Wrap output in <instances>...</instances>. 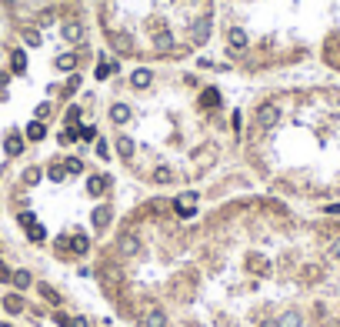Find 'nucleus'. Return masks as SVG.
I'll return each mask as SVG.
<instances>
[{"label": "nucleus", "instance_id": "obj_13", "mask_svg": "<svg viewBox=\"0 0 340 327\" xmlns=\"http://www.w3.org/2000/svg\"><path fill=\"white\" fill-rule=\"evenodd\" d=\"M14 284H17V290H27V287H30V274H27V271H17L14 274Z\"/></svg>", "mask_w": 340, "mask_h": 327}, {"label": "nucleus", "instance_id": "obj_6", "mask_svg": "<svg viewBox=\"0 0 340 327\" xmlns=\"http://www.w3.org/2000/svg\"><path fill=\"white\" fill-rule=\"evenodd\" d=\"M300 324H304V317L297 311H284L277 317V327H300Z\"/></svg>", "mask_w": 340, "mask_h": 327}, {"label": "nucleus", "instance_id": "obj_14", "mask_svg": "<svg viewBox=\"0 0 340 327\" xmlns=\"http://www.w3.org/2000/svg\"><path fill=\"white\" fill-rule=\"evenodd\" d=\"M44 134H47V130H44V124H30V127H27V137H30V140H44Z\"/></svg>", "mask_w": 340, "mask_h": 327}, {"label": "nucleus", "instance_id": "obj_5", "mask_svg": "<svg viewBox=\"0 0 340 327\" xmlns=\"http://www.w3.org/2000/svg\"><path fill=\"white\" fill-rule=\"evenodd\" d=\"M0 304H4V311H7V314H20V311H24V297H20V294H10V297H4Z\"/></svg>", "mask_w": 340, "mask_h": 327}, {"label": "nucleus", "instance_id": "obj_8", "mask_svg": "<svg viewBox=\"0 0 340 327\" xmlns=\"http://www.w3.org/2000/svg\"><path fill=\"white\" fill-rule=\"evenodd\" d=\"M117 74V64L114 60H100V67H97V80H107V77H114Z\"/></svg>", "mask_w": 340, "mask_h": 327}, {"label": "nucleus", "instance_id": "obj_23", "mask_svg": "<svg viewBox=\"0 0 340 327\" xmlns=\"http://www.w3.org/2000/svg\"><path fill=\"white\" fill-rule=\"evenodd\" d=\"M0 327H10V324H0Z\"/></svg>", "mask_w": 340, "mask_h": 327}, {"label": "nucleus", "instance_id": "obj_1", "mask_svg": "<svg viewBox=\"0 0 340 327\" xmlns=\"http://www.w3.org/2000/svg\"><path fill=\"white\" fill-rule=\"evenodd\" d=\"M250 151L263 174H274L287 191L317 197L314 160H327L340 187V90H300V94H274L253 107L250 117Z\"/></svg>", "mask_w": 340, "mask_h": 327}, {"label": "nucleus", "instance_id": "obj_7", "mask_svg": "<svg viewBox=\"0 0 340 327\" xmlns=\"http://www.w3.org/2000/svg\"><path fill=\"white\" fill-rule=\"evenodd\" d=\"M107 224H110V210H107V207H97L94 210V227H97V231H107Z\"/></svg>", "mask_w": 340, "mask_h": 327}, {"label": "nucleus", "instance_id": "obj_22", "mask_svg": "<svg viewBox=\"0 0 340 327\" xmlns=\"http://www.w3.org/2000/svg\"><path fill=\"white\" fill-rule=\"evenodd\" d=\"M70 327H87V320H84V317H77V320H70Z\"/></svg>", "mask_w": 340, "mask_h": 327}, {"label": "nucleus", "instance_id": "obj_16", "mask_svg": "<svg viewBox=\"0 0 340 327\" xmlns=\"http://www.w3.org/2000/svg\"><path fill=\"white\" fill-rule=\"evenodd\" d=\"M63 167H67V174H80V170H84V164H80L77 157H70L67 164H63Z\"/></svg>", "mask_w": 340, "mask_h": 327}, {"label": "nucleus", "instance_id": "obj_20", "mask_svg": "<svg viewBox=\"0 0 340 327\" xmlns=\"http://www.w3.org/2000/svg\"><path fill=\"white\" fill-rule=\"evenodd\" d=\"M63 174H67L63 167H50V180H63Z\"/></svg>", "mask_w": 340, "mask_h": 327}, {"label": "nucleus", "instance_id": "obj_19", "mask_svg": "<svg viewBox=\"0 0 340 327\" xmlns=\"http://www.w3.org/2000/svg\"><path fill=\"white\" fill-rule=\"evenodd\" d=\"M30 240H44V227H37V224H30Z\"/></svg>", "mask_w": 340, "mask_h": 327}, {"label": "nucleus", "instance_id": "obj_17", "mask_svg": "<svg viewBox=\"0 0 340 327\" xmlns=\"http://www.w3.org/2000/svg\"><path fill=\"white\" fill-rule=\"evenodd\" d=\"M20 147H24L20 144V137H10L7 140V154H20Z\"/></svg>", "mask_w": 340, "mask_h": 327}, {"label": "nucleus", "instance_id": "obj_2", "mask_svg": "<svg viewBox=\"0 0 340 327\" xmlns=\"http://www.w3.org/2000/svg\"><path fill=\"white\" fill-rule=\"evenodd\" d=\"M107 47L134 60H183L214 37L217 0H97Z\"/></svg>", "mask_w": 340, "mask_h": 327}, {"label": "nucleus", "instance_id": "obj_15", "mask_svg": "<svg viewBox=\"0 0 340 327\" xmlns=\"http://www.w3.org/2000/svg\"><path fill=\"white\" fill-rule=\"evenodd\" d=\"M24 67H27V54L24 50H14V74H24Z\"/></svg>", "mask_w": 340, "mask_h": 327}, {"label": "nucleus", "instance_id": "obj_21", "mask_svg": "<svg viewBox=\"0 0 340 327\" xmlns=\"http://www.w3.org/2000/svg\"><path fill=\"white\" fill-rule=\"evenodd\" d=\"M7 280H14V274H10L7 267H4V264H0V284H7Z\"/></svg>", "mask_w": 340, "mask_h": 327}, {"label": "nucleus", "instance_id": "obj_18", "mask_svg": "<svg viewBox=\"0 0 340 327\" xmlns=\"http://www.w3.org/2000/svg\"><path fill=\"white\" fill-rule=\"evenodd\" d=\"M97 157H103V160L110 157V147H107V140H100V144H97Z\"/></svg>", "mask_w": 340, "mask_h": 327}, {"label": "nucleus", "instance_id": "obj_3", "mask_svg": "<svg viewBox=\"0 0 340 327\" xmlns=\"http://www.w3.org/2000/svg\"><path fill=\"white\" fill-rule=\"evenodd\" d=\"M310 40L330 70L340 74V0H284L280 60L300 57Z\"/></svg>", "mask_w": 340, "mask_h": 327}, {"label": "nucleus", "instance_id": "obj_4", "mask_svg": "<svg viewBox=\"0 0 340 327\" xmlns=\"http://www.w3.org/2000/svg\"><path fill=\"white\" fill-rule=\"evenodd\" d=\"M143 327H164L167 324V317H164V311H157V307H154V311H147V314H143Z\"/></svg>", "mask_w": 340, "mask_h": 327}, {"label": "nucleus", "instance_id": "obj_12", "mask_svg": "<svg viewBox=\"0 0 340 327\" xmlns=\"http://www.w3.org/2000/svg\"><path fill=\"white\" fill-rule=\"evenodd\" d=\"M57 67H60V70H73V67H77V57H73V54L57 57Z\"/></svg>", "mask_w": 340, "mask_h": 327}, {"label": "nucleus", "instance_id": "obj_10", "mask_svg": "<svg viewBox=\"0 0 340 327\" xmlns=\"http://www.w3.org/2000/svg\"><path fill=\"white\" fill-rule=\"evenodd\" d=\"M87 191L94 194V197H97V194H103V191H107V177H90V180H87Z\"/></svg>", "mask_w": 340, "mask_h": 327}, {"label": "nucleus", "instance_id": "obj_11", "mask_svg": "<svg viewBox=\"0 0 340 327\" xmlns=\"http://www.w3.org/2000/svg\"><path fill=\"white\" fill-rule=\"evenodd\" d=\"M70 247L77 250V254H87V250H90V237H84V234H77V237L70 240Z\"/></svg>", "mask_w": 340, "mask_h": 327}, {"label": "nucleus", "instance_id": "obj_9", "mask_svg": "<svg viewBox=\"0 0 340 327\" xmlns=\"http://www.w3.org/2000/svg\"><path fill=\"white\" fill-rule=\"evenodd\" d=\"M63 37L67 40H80L84 37V27H80L77 20H70V24H63Z\"/></svg>", "mask_w": 340, "mask_h": 327}]
</instances>
